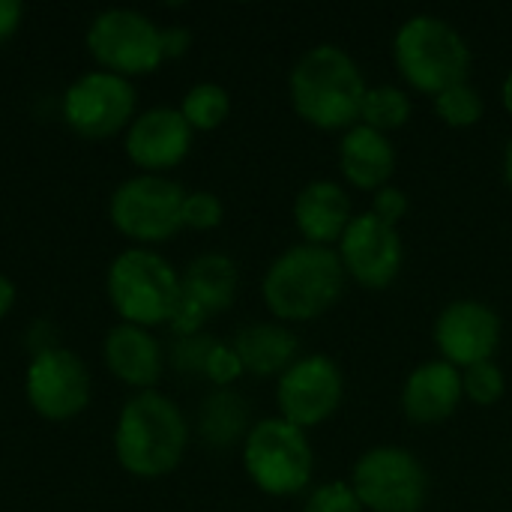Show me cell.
I'll use <instances>...</instances> for the list:
<instances>
[{
  "label": "cell",
  "mask_w": 512,
  "mask_h": 512,
  "mask_svg": "<svg viewBox=\"0 0 512 512\" xmlns=\"http://www.w3.org/2000/svg\"><path fill=\"white\" fill-rule=\"evenodd\" d=\"M366 78L360 63L333 42L303 51L288 75V99L294 114L321 132H348L360 123Z\"/></svg>",
  "instance_id": "obj_1"
},
{
  "label": "cell",
  "mask_w": 512,
  "mask_h": 512,
  "mask_svg": "<svg viewBox=\"0 0 512 512\" xmlns=\"http://www.w3.org/2000/svg\"><path fill=\"white\" fill-rule=\"evenodd\" d=\"M189 447V423L180 405L144 390L123 402L114 420V459L135 480H162L180 468Z\"/></svg>",
  "instance_id": "obj_2"
},
{
  "label": "cell",
  "mask_w": 512,
  "mask_h": 512,
  "mask_svg": "<svg viewBox=\"0 0 512 512\" xmlns=\"http://www.w3.org/2000/svg\"><path fill=\"white\" fill-rule=\"evenodd\" d=\"M345 282L348 276L336 249L297 243L270 261L261 279V297L276 321L306 324L342 300Z\"/></svg>",
  "instance_id": "obj_3"
},
{
  "label": "cell",
  "mask_w": 512,
  "mask_h": 512,
  "mask_svg": "<svg viewBox=\"0 0 512 512\" xmlns=\"http://www.w3.org/2000/svg\"><path fill=\"white\" fill-rule=\"evenodd\" d=\"M393 63L405 84L423 96H438L453 84L468 81L474 54L468 39L441 15H411L393 33Z\"/></svg>",
  "instance_id": "obj_4"
},
{
  "label": "cell",
  "mask_w": 512,
  "mask_h": 512,
  "mask_svg": "<svg viewBox=\"0 0 512 512\" xmlns=\"http://www.w3.org/2000/svg\"><path fill=\"white\" fill-rule=\"evenodd\" d=\"M105 294L123 324L144 330L168 327L180 297V273L156 249L129 246L117 252L105 270Z\"/></svg>",
  "instance_id": "obj_5"
},
{
  "label": "cell",
  "mask_w": 512,
  "mask_h": 512,
  "mask_svg": "<svg viewBox=\"0 0 512 512\" xmlns=\"http://www.w3.org/2000/svg\"><path fill=\"white\" fill-rule=\"evenodd\" d=\"M243 471L249 483L270 498H294L315 477V450L309 432L282 417L252 423L243 438Z\"/></svg>",
  "instance_id": "obj_6"
},
{
  "label": "cell",
  "mask_w": 512,
  "mask_h": 512,
  "mask_svg": "<svg viewBox=\"0 0 512 512\" xmlns=\"http://www.w3.org/2000/svg\"><path fill=\"white\" fill-rule=\"evenodd\" d=\"M186 189L168 174H135L114 186L108 198V222L132 246L156 249L183 231Z\"/></svg>",
  "instance_id": "obj_7"
},
{
  "label": "cell",
  "mask_w": 512,
  "mask_h": 512,
  "mask_svg": "<svg viewBox=\"0 0 512 512\" xmlns=\"http://www.w3.org/2000/svg\"><path fill=\"white\" fill-rule=\"evenodd\" d=\"M84 42L90 57L96 60V69L123 75L129 81L138 75H150L165 63L162 24H156L141 9H102L99 15H93Z\"/></svg>",
  "instance_id": "obj_8"
},
{
  "label": "cell",
  "mask_w": 512,
  "mask_h": 512,
  "mask_svg": "<svg viewBox=\"0 0 512 512\" xmlns=\"http://www.w3.org/2000/svg\"><path fill=\"white\" fill-rule=\"evenodd\" d=\"M351 489L369 512H423L429 501V471L399 444L366 450L351 468Z\"/></svg>",
  "instance_id": "obj_9"
},
{
  "label": "cell",
  "mask_w": 512,
  "mask_h": 512,
  "mask_svg": "<svg viewBox=\"0 0 512 512\" xmlns=\"http://www.w3.org/2000/svg\"><path fill=\"white\" fill-rule=\"evenodd\" d=\"M60 114H63V123L87 141L114 138L126 132L138 114L135 84L105 69L81 72L63 90Z\"/></svg>",
  "instance_id": "obj_10"
},
{
  "label": "cell",
  "mask_w": 512,
  "mask_h": 512,
  "mask_svg": "<svg viewBox=\"0 0 512 512\" xmlns=\"http://www.w3.org/2000/svg\"><path fill=\"white\" fill-rule=\"evenodd\" d=\"M24 399L48 423L81 417L93 399V378L84 357L69 348H39L24 372Z\"/></svg>",
  "instance_id": "obj_11"
},
{
  "label": "cell",
  "mask_w": 512,
  "mask_h": 512,
  "mask_svg": "<svg viewBox=\"0 0 512 512\" xmlns=\"http://www.w3.org/2000/svg\"><path fill=\"white\" fill-rule=\"evenodd\" d=\"M345 402V375L327 354L300 357L285 375L276 378L279 417L309 432L327 423Z\"/></svg>",
  "instance_id": "obj_12"
},
{
  "label": "cell",
  "mask_w": 512,
  "mask_h": 512,
  "mask_svg": "<svg viewBox=\"0 0 512 512\" xmlns=\"http://www.w3.org/2000/svg\"><path fill=\"white\" fill-rule=\"evenodd\" d=\"M336 255L345 267V276L369 291L390 288L405 264V246L399 228L381 222L378 216L357 213L336 243Z\"/></svg>",
  "instance_id": "obj_13"
},
{
  "label": "cell",
  "mask_w": 512,
  "mask_h": 512,
  "mask_svg": "<svg viewBox=\"0 0 512 512\" xmlns=\"http://www.w3.org/2000/svg\"><path fill=\"white\" fill-rule=\"evenodd\" d=\"M501 318L483 300H453L435 318V348L441 360L456 369H468L486 360H495L501 345Z\"/></svg>",
  "instance_id": "obj_14"
},
{
  "label": "cell",
  "mask_w": 512,
  "mask_h": 512,
  "mask_svg": "<svg viewBox=\"0 0 512 512\" xmlns=\"http://www.w3.org/2000/svg\"><path fill=\"white\" fill-rule=\"evenodd\" d=\"M192 126L183 120L180 108L153 105L138 111L123 132V150L138 174H168L192 150Z\"/></svg>",
  "instance_id": "obj_15"
},
{
  "label": "cell",
  "mask_w": 512,
  "mask_h": 512,
  "mask_svg": "<svg viewBox=\"0 0 512 512\" xmlns=\"http://www.w3.org/2000/svg\"><path fill=\"white\" fill-rule=\"evenodd\" d=\"M105 369L135 393L156 390L165 372V348L153 336V330L135 324H114L102 342Z\"/></svg>",
  "instance_id": "obj_16"
},
{
  "label": "cell",
  "mask_w": 512,
  "mask_h": 512,
  "mask_svg": "<svg viewBox=\"0 0 512 512\" xmlns=\"http://www.w3.org/2000/svg\"><path fill=\"white\" fill-rule=\"evenodd\" d=\"M465 399L462 369L450 366L447 360L420 363L402 387V414L414 426H438L450 420Z\"/></svg>",
  "instance_id": "obj_17"
},
{
  "label": "cell",
  "mask_w": 512,
  "mask_h": 512,
  "mask_svg": "<svg viewBox=\"0 0 512 512\" xmlns=\"http://www.w3.org/2000/svg\"><path fill=\"white\" fill-rule=\"evenodd\" d=\"M291 216H294V225H297L303 243L336 249V243L342 240V234L348 231V225L357 213H354L351 198L342 183L312 180L297 192Z\"/></svg>",
  "instance_id": "obj_18"
},
{
  "label": "cell",
  "mask_w": 512,
  "mask_h": 512,
  "mask_svg": "<svg viewBox=\"0 0 512 512\" xmlns=\"http://www.w3.org/2000/svg\"><path fill=\"white\" fill-rule=\"evenodd\" d=\"M339 174L348 186L360 192H378L393 183L396 174V147L390 135L375 132L363 123L351 126L339 138Z\"/></svg>",
  "instance_id": "obj_19"
},
{
  "label": "cell",
  "mask_w": 512,
  "mask_h": 512,
  "mask_svg": "<svg viewBox=\"0 0 512 512\" xmlns=\"http://www.w3.org/2000/svg\"><path fill=\"white\" fill-rule=\"evenodd\" d=\"M234 351L255 378H279L300 360V339L282 321H258L234 336Z\"/></svg>",
  "instance_id": "obj_20"
},
{
  "label": "cell",
  "mask_w": 512,
  "mask_h": 512,
  "mask_svg": "<svg viewBox=\"0 0 512 512\" xmlns=\"http://www.w3.org/2000/svg\"><path fill=\"white\" fill-rule=\"evenodd\" d=\"M183 294L192 297L210 318L231 309L240 285L237 264L222 252H204L189 261V267L180 273Z\"/></svg>",
  "instance_id": "obj_21"
},
{
  "label": "cell",
  "mask_w": 512,
  "mask_h": 512,
  "mask_svg": "<svg viewBox=\"0 0 512 512\" xmlns=\"http://www.w3.org/2000/svg\"><path fill=\"white\" fill-rule=\"evenodd\" d=\"M252 429L249 402L234 390H213L198 408V432L210 447L243 444Z\"/></svg>",
  "instance_id": "obj_22"
},
{
  "label": "cell",
  "mask_w": 512,
  "mask_h": 512,
  "mask_svg": "<svg viewBox=\"0 0 512 512\" xmlns=\"http://www.w3.org/2000/svg\"><path fill=\"white\" fill-rule=\"evenodd\" d=\"M414 114V102L411 93L396 87V84H375L366 90L363 99V111H360V123L375 129V132H399L402 126H408Z\"/></svg>",
  "instance_id": "obj_23"
},
{
  "label": "cell",
  "mask_w": 512,
  "mask_h": 512,
  "mask_svg": "<svg viewBox=\"0 0 512 512\" xmlns=\"http://www.w3.org/2000/svg\"><path fill=\"white\" fill-rule=\"evenodd\" d=\"M180 114L192 126V132H213L231 114V93L216 81H198L183 93Z\"/></svg>",
  "instance_id": "obj_24"
},
{
  "label": "cell",
  "mask_w": 512,
  "mask_h": 512,
  "mask_svg": "<svg viewBox=\"0 0 512 512\" xmlns=\"http://www.w3.org/2000/svg\"><path fill=\"white\" fill-rule=\"evenodd\" d=\"M432 108H435V117L444 126H450V129H471V126H477L483 120L486 99H483V93L471 81H462V84H453L444 93H438L432 99Z\"/></svg>",
  "instance_id": "obj_25"
},
{
  "label": "cell",
  "mask_w": 512,
  "mask_h": 512,
  "mask_svg": "<svg viewBox=\"0 0 512 512\" xmlns=\"http://www.w3.org/2000/svg\"><path fill=\"white\" fill-rule=\"evenodd\" d=\"M462 387H465V399L471 405L492 408L507 393V375L501 372V366L495 360H486V363L462 369Z\"/></svg>",
  "instance_id": "obj_26"
},
{
  "label": "cell",
  "mask_w": 512,
  "mask_h": 512,
  "mask_svg": "<svg viewBox=\"0 0 512 512\" xmlns=\"http://www.w3.org/2000/svg\"><path fill=\"white\" fill-rule=\"evenodd\" d=\"M213 345H216V339L207 336V333L180 336V339L171 342V348L165 354V363L174 366L183 375H204V366H207V357H210Z\"/></svg>",
  "instance_id": "obj_27"
},
{
  "label": "cell",
  "mask_w": 512,
  "mask_h": 512,
  "mask_svg": "<svg viewBox=\"0 0 512 512\" xmlns=\"http://www.w3.org/2000/svg\"><path fill=\"white\" fill-rule=\"evenodd\" d=\"M225 219V204L216 192H207V189H195V192H186L183 198V228H192V231H213L219 228Z\"/></svg>",
  "instance_id": "obj_28"
},
{
  "label": "cell",
  "mask_w": 512,
  "mask_h": 512,
  "mask_svg": "<svg viewBox=\"0 0 512 512\" xmlns=\"http://www.w3.org/2000/svg\"><path fill=\"white\" fill-rule=\"evenodd\" d=\"M303 512H366L357 492L351 489V483L345 480H330L315 486L306 501H303Z\"/></svg>",
  "instance_id": "obj_29"
},
{
  "label": "cell",
  "mask_w": 512,
  "mask_h": 512,
  "mask_svg": "<svg viewBox=\"0 0 512 512\" xmlns=\"http://www.w3.org/2000/svg\"><path fill=\"white\" fill-rule=\"evenodd\" d=\"M246 375L234 345L228 342H216L210 357H207V366H204V378L216 387V390H231V384H237L240 378Z\"/></svg>",
  "instance_id": "obj_30"
},
{
  "label": "cell",
  "mask_w": 512,
  "mask_h": 512,
  "mask_svg": "<svg viewBox=\"0 0 512 512\" xmlns=\"http://www.w3.org/2000/svg\"><path fill=\"white\" fill-rule=\"evenodd\" d=\"M408 210H411V201H408L405 189H399L396 183H390V186H384V189H378L372 195V210L369 213L396 228L408 216Z\"/></svg>",
  "instance_id": "obj_31"
},
{
  "label": "cell",
  "mask_w": 512,
  "mask_h": 512,
  "mask_svg": "<svg viewBox=\"0 0 512 512\" xmlns=\"http://www.w3.org/2000/svg\"><path fill=\"white\" fill-rule=\"evenodd\" d=\"M210 321V315L192 300V297H180V303H177V309H174V315H171V321H168V330H171V336L174 339H180V336H198V333H204V324Z\"/></svg>",
  "instance_id": "obj_32"
},
{
  "label": "cell",
  "mask_w": 512,
  "mask_h": 512,
  "mask_svg": "<svg viewBox=\"0 0 512 512\" xmlns=\"http://www.w3.org/2000/svg\"><path fill=\"white\" fill-rule=\"evenodd\" d=\"M192 48V30L183 24H168L162 27V57L165 60H180Z\"/></svg>",
  "instance_id": "obj_33"
},
{
  "label": "cell",
  "mask_w": 512,
  "mask_h": 512,
  "mask_svg": "<svg viewBox=\"0 0 512 512\" xmlns=\"http://www.w3.org/2000/svg\"><path fill=\"white\" fill-rule=\"evenodd\" d=\"M24 6L18 0H0V48L21 30Z\"/></svg>",
  "instance_id": "obj_34"
},
{
  "label": "cell",
  "mask_w": 512,
  "mask_h": 512,
  "mask_svg": "<svg viewBox=\"0 0 512 512\" xmlns=\"http://www.w3.org/2000/svg\"><path fill=\"white\" fill-rule=\"evenodd\" d=\"M15 300H18V288H15V282H12L6 273H0V321L15 309Z\"/></svg>",
  "instance_id": "obj_35"
},
{
  "label": "cell",
  "mask_w": 512,
  "mask_h": 512,
  "mask_svg": "<svg viewBox=\"0 0 512 512\" xmlns=\"http://www.w3.org/2000/svg\"><path fill=\"white\" fill-rule=\"evenodd\" d=\"M501 105H504V111L512 117V69L507 72V78L501 81Z\"/></svg>",
  "instance_id": "obj_36"
},
{
  "label": "cell",
  "mask_w": 512,
  "mask_h": 512,
  "mask_svg": "<svg viewBox=\"0 0 512 512\" xmlns=\"http://www.w3.org/2000/svg\"><path fill=\"white\" fill-rule=\"evenodd\" d=\"M501 171H504V180H507V186H510V189H512V135H510V141H507V147H504Z\"/></svg>",
  "instance_id": "obj_37"
}]
</instances>
